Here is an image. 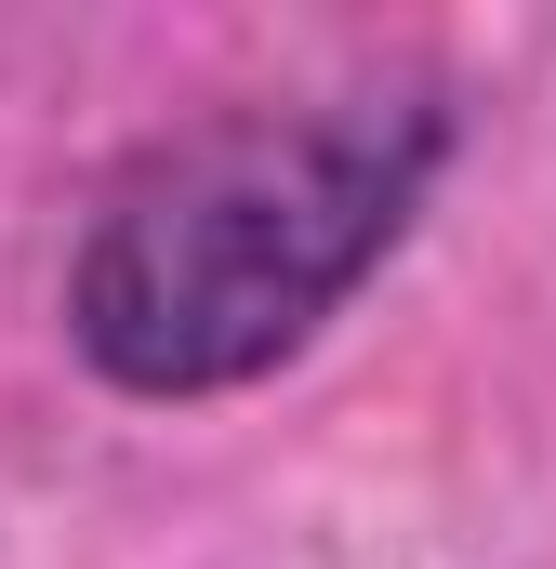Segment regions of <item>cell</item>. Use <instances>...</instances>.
<instances>
[{"label":"cell","instance_id":"obj_1","mask_svg":"<svg viewBox=\"0 0 556 569\" xmlns=\"http://www.w3.org/2000/svg\"><path fill=\"white\" fill-rule=\"evenodd\" d=\"M437 146V93L385 80L318 107H212L159 133L67 252V345L120 398H226L278 371L398 252Z\"/></svg>","mask_w":556,"mask_h":569}]
</instances>
